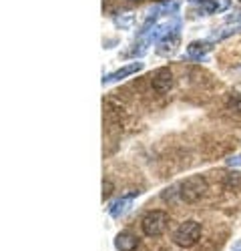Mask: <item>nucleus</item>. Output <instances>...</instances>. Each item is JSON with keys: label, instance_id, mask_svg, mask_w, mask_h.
I'll return each instance as SVG.
<instances>
[{"label": "nucleus", "instance_id": "39448f33", "mask_svg": "<svg viewBox=\"0 0 241 251\" xmlns=\"http://www.w3.org/2000/svg\"><path fill=\"white\" fill-rule=\"evenodd\" d=\"M143 67H145L143 62H131V65H127V67H123V69H119V71L107 75V76L103 78V85H111V82H117V80L125 78V76H131V75H135V73H139V71H143Z\"/></svg>", "mask_w": 241, "mask_h": 251}, {"label": "nucleus", "instance_id": "1a4fd4ad", "mask_svg": "<svg viewBox=\"0 0 241 251\" xmlns=\"http://www.w3.org/2000/svg\"><path fill=\"white\" fill-rule=\"evenodd\" d=\"M209 50H211V43H207V40H195V43L187 47V54L195 60H201Z\"/></svg>", "mask_w": 241, "mask_h": 251}, {"label": "nucleus", "instance_id": "ddd939ff", "mask_svg": "<svg viewBox=\"0 0 241 251\" xmlns=\"http://www.w3.org/2000/svg\"><path fill=\"white\" fill-rule=\"evenodd\" d=\"M111 193H113V183L111 181H105L103 183V199H109Z\"/></svg>", "mask_w": 241, "mask_h": 251}, {"label": "nucleus", "instance_id": "f3484780", "mask_svg": "<svg viewBox=\"0 0 241 251\" xmlns=\"http://www.w3.org/2000/svg\"><path fill=\"white\" fill-rule=\"evenodd\" d=\"M239 2H241V0H239Z\"/></svg>", "mask_w": 241, "mask_h": 251}, {"label": "nucleus", "instance_id": "423d86ee", "mask_svg": "<svg viewBox=\"0 0 241 251\" xmlns=\"http://www.w3.org/2000/svg\"><path fill=\"white\" fill-rule=\"evenodd\" d=\"M139 193L141 191H131V193H127V195H123L119 201H115L111 207H109V213L113 215V217H120V215H125L129 209H131V205H133V199L135 197H139Z\"/></svg>", "mask_w": 241, "mask_h": 251}, {"label": "nucleus", "instance_id": "f8f14e48", "mask_svg": "<svg viewBox=\"0 0 241 251\" xmlns=\"http://www.w3.org/2000/svg\"><path fill=\"white\" fill-rule=\"evenodd\" d=\"M227 109L233 111V113H239V115H241V95L233 93V95L227 99Z\"/></svg>", "mask_w": 241, "mask_h": 251}, {"label": "nucleus", "instance_id": "f257e3e1", "mask_svg": "<svg viewBox=\"0 0 241 251\" xmlns=\"http://www.w3.org/2000/svg\"><path fill=\"white\" fill-rule=\"evenodd\" d=\"M179 197L185 203H195L207 193V181L201 175H193L179 185Z\"/></svg>", "mask_w": 241, "mask_h": 251}, {"label": "nucleus", "instance_id": "0eeeda50", "mask_svg": "<svg viewBox=\"0 0 241 251\" xmlns=\"http://www.w3.org/2000/svg\"><path fill=\"white\" fill-rule=\"evenodd\" d=\"M191 2H199L201 12L203 14H213V12H221L229 6V0H191Z\"/></svg>", "mask_w": 241, "mask_h": 251}, {"label": "nucleus", "instance_id": "9d476101", "mask_svg": "<svg viewBox=\"0 0 241 251\" xmlns=\"http://www.w3.org/2000/svg\"><path fill=\"white\" fill-rule=\"evenodd\" d=\"M139 245V239L135 237V235H131V233H119L117 237H115V247L119 249V251H133L135 247Z\"/></svg>", "mask_w": 241, "mask_h": 251}, {"label": "nucleus", "instance_id": "f03ea898", "mask_svg": "<svg viewBox=\"0 0 241 251\" xmlns=\"http://www.w3.org/2000/svg\"><path fill=\"white\" fill-rule=\"evenodd\" d=\"M199 239H201V223H197V221H193V219L181 223V225L177 227L175 235H173V241H175L179 247H185V249L193 247Z\"/></svg>", "mask_w": 241, "mask_h": 251}, {"label": "nucleus", "instance_id": "7ed1b4c3", "mask_svg": "<svg viewBox=\"0 0 241 251\" xmlns=\"http://www.w3.org/2000/svg\"><path fill=\"white\" fill-rule=\"evenodd\" d=\"M169 225V215L165 211H149L143 221H141V229L147 237H159L165 233V229Z\"/></svg>", "mask_w": 241, "mask_h": 251}, {"label": "nucleus", "instance_id": "6e6552de", "mask_svg": "<svg viewBox=\"0 0 241 251\" xmlns=\"http://www.w3.org/2000/svg\"><path fill=\"white\" fill-rule=\"evenodd\" d=\"M177 45H179V34H177V32H171L169 36H165V38L159 43L157 52H159L161 56H171V54L177 50Z\"/></svg>", "mask_w": 241, "mask_h": 251}, {"label": "nucleus", "instance_id": "20e7f679", "mask_svg": "<svg viewBox=\"0 0 241 251\" xmlns=\"http://www.w3.org/2000/svg\"><path fill=\"white\" fill-rule=\"evenodd\" d=\"M153 89L157 91V93H169L171 89H173V73H171V69H167V67H163V69H159L155 75H153Z\"/></svg>", "mask_w": 241, "mask_h": 251}, {"label": "nucleus", "instance_id": "2eb2a0df", "mask_svg": "<svg viewBox=\"0 0 241 251\" xmlns=\"http://www.w3.org/2000/svg\"><path fill=\"white\" fill-rule=\"evenodd\" d=\"M235 251H241V243H237V245H235Z\"/></svg>", "mask_w": 241, "mask_h": 251}, {"label": "nucleus", "instance_id": "dca6fc26", "mask_svg": "<svg viewBox=\"0 0 241 251\" xmlns=\"http://www.w3.org/2000/svg\"><path fill=\"white\" fill-rule=\"evenodd\" d=\"M157 2H161V0H157Z\"/></svg>", "mask_w": 241, "mask_h": 251}, {"label": "nucleus", "instance_id": "9b49d317", "mask_svg": "<svg viewBox=\"0 0 241 251\" xmlns=\"http://www.w3.org/2000/svg\"><path fill=\"white\" fill-rule=\"evenodd\" d=\"M239 187H241V173L233 171V173L223 175V189L235 191V189H239Z\"/></svg>", "mask_w": 241, "mask_h": 251}, {"label": "nucleus", "instance_id": "4468645a", "mask_svg": "<svg viewBox=\"0 0 241 251\" xmlns=\"http://www.w3.org/2000/svg\"><path fill=\"white\" fill-rule=\"evenodd\" d=\"M227 165H231V167H241V155H235V157L227 159Z\"/></svg>", "mask_w": 241, "mask_h": 251}]
</instances>
